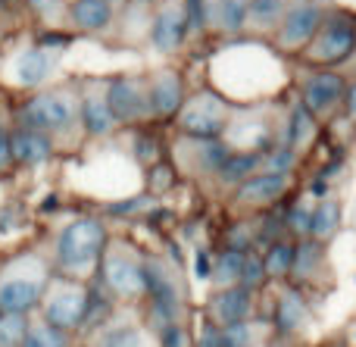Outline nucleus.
I'll return each mask as SVG.
<instances>
[{
    "mask_svg": "<svg viewBox=\"0 0 356 347\" xmlns=\"http://www.w3.org/2000/svg\"><path fill=\"white\" fill-rule=\"evenodd\" d=\"M50 275L41 257L22 254L16 260L0 266V313H16V316H29L47 288Z\"/></svg>",
    "mask_w": 356,
    "mask_h": 347,
    "instance_id": "1",
    "label": "nucleus"
},
{
    "mask_svg": "<svg viewBox=\"0 0 356 347\" xmlns=\"http://www.w3.org/2000/svg\"><path fill=\"white\" fill-rule=\"evenodd\" d=\"M106 248V229L97 219H75L56 238V263L69 279H81L100 263Z\"/></svg>",
    "mask_w": 356,
    "mask_h": 347,
    "instance_id": "2",
    "label": "nucleus"
},
{
    "mask_svg": "<svg viewBox=\"0 0 356 347\" xmlns=\"http://www.w3.org/2000/svg\"><path fill=\"white\" fill-rule=\"evenodd\" d=\"M41 319L60 332H72L85 323L88 288L75 279H50L41 294Z\"/></svg>",
    "mask_w": 356,
    "mask_h": 347,
    "instance_id": "3",
    "label": "nucleus"
},
{
    "mask_svg": "<svg viewBox=\"0 0 356 347\" xmlns=\"http://www.w3.org/2000/svg\"><path fill=\"white\" fill-rule=\"evenodd\" d=\"M79 119V100L72 91H41L35 97H29L19 110V125L31 131H63Z\"/></svg>",
    "mask_w": 356,
    "mask_h": 347,
    "instance_id": "4",
    "label": "nucleus"
},
{
    "mask_svg": "<svg viewBox=\"0 0 356 347\" xmlns=\"http://www.w3.org/2000/svg\"><path fill=\"white\" fill-rule=\"evenodd\" d=\"M228 104L213 91L194 94L188 104H181L178 110V125H181L184 135H191L194 141H203V138H216L222 129L228 125Z\"/></svg>",
    "mask_w": 356,
    "mask_h": 347,
    "instance_id": "5",
    "label": "nucleus"
},
{
    "mask_svg": "<svg viewBox=\"0 0 356 347\" xmlns=\"http://www.w3.org/2000/svg\"><path fill=\"white\" fill-rule=\"evenodd\" d=\"M356 47V29L347 16L328 19L319 25V31L313 35L307 47V56L316 63H341L350 56V50Z\"/></svg>",
    "mask_w": 356,
    "mask_h": 347,
    "instance_id": "6",
    "label": "nucleus"
},
{
    "mask_svg": "<svg viewBox=\"0 0 356 347\" xmlns=\"http://www.w3.org/2000/svg\"><path fill=\"white\" fill-rule=\"evenodd\" d=\"M106 104L116 122H138V119L150 116V100H147V85L138 79H113L106 85Z\"/></svg>",
    "mask_w": 356,
    "mask_h": 347,
    "instance_id": "7",
    "label": "nucleus"
},
{
    "mask_svg": "<svg viewBox=\"0 0 356 347\" xmlns=\"http://www.w3.org/2000/svg\"><path fill=\"white\" fill-rule=\"evenodd\" d=\"M322 25V10L316 3H297L284 10L282 22H278V44L288 50H300L313 41V35Z\"/></svg>",
    "mask_w": 356,
    "mask_h": 347,
    "instance_id": "8",
    "label": "nucleus"
},
{
    "mask_svg": "<svg viewBox=\"0 0 356 347\" xmlns=\"http://www.w3.org/2000/svg\"><path fill=\"white\" fill-rule=\"evenodd\" d=\"M104 282L119 298H138V294L147 291L144 288V266L131 257L119 254V250L104 257Z\"/></svg>",
    "mask_w": 356,
    "mask_h": 347,
    "instance_id": "9",
    "label": "nucleus"
},
{
    "mask_svg": "<svg viewBox=\"0 0 356 347\" xmlns=\"http://www.w3.org/2000/svg\"><path fill=\"white\" fill-rule=\"evenodd\" d=\"M250 316H253V291H247L244 285L222 288V291H216L213 300H209V319H213L219 329L244 323V319H250Z\"/></svg>",
    "mask_w": 356,
    "mask_h": 347,
    "instance_id": "10",
    "label": "nucleus"
},
{
    "mask_svg": "<svg viewBox=\"0 0 356 347\" xmlns=\"http://www.w3.org/2000/svg\"><path fill=\"white\" fill-rule=\"evenodd\" d=\"M10 156L19 166H41L54 156V141H50V135L16 125L10 131Z\"/></svg>",
    "mask_w": 356,
    "mask_h": 347,
    "instance_id": "11",
    "label": "nucleus"
},
{
    "mask_svg": "<svg viewBox=\"0 0 356 347\" xmlns=\"http://www.w3.org/2000/svg\"><path fill=\"white\" fill-rule=\"evenodd\" d=\"M147 100H150V116H175L181 110V100H184V91H181V75L166 69V72L154 75L147 88Z\"/></svg>",
    "mask_w": 356,
    "mask_h": 347,
    "instance_id": "12",
    "label": "nucleus"
},
{
    "mask_svg": "<svg viewBox=\"0 0 356 347\" xmlns=\"http://www.w3.org/2000/svg\"><path fill=\"white\" fill-rule=\"evenodd\" d=\"M344 91H347V85H344L341 75L316 72L313 79L303 85V106H307L309 113H325L344 97Z\"/></svg>",
    "mask_w": 356,
    "mask_h": 347,
    "instance_id": "13",
    "label": "nucleus"
},
{
    "mask_svg": "<svg viewBox=\"0 0 356 347\" xmlns=\"http://www.w3.org/2000/svg\"><path fill=\"white\" fill-rule=\"evenodd\" d=\"M284 185H288V175H275V172H257L247 181L238 185V204L247 207H263L272 204L275 197H282Z\"/></svg>",
    "mask_w": 356,
    "mask_h": 347,
    "instance_id": "14",
    "label": "nucleus"
},
{
    "mask_svg": "<svg viewBox=\"0 0 356 347\" xmlns=\"http://www.w3.org/2000/svg\"><path fill=\"white\" fill-rule=\"evenodd\" d=\"M184 31H188V25H184L181 6H166V10L156 13L150 38H154V47L160 50V54H172V50L181 47Z\"/></svg>",
    "mask_w": 356,
    "mask_h": 347,
    "instance_id": "15",
    "label": "nucleus"
},
{
    "mask_svg": "<svg viewBox=\"0 0 356 347\" xmlns=\"http://www.w3.org/2000/svg\"><path fill=\"white\" fill-rule=\"evenodd\" d=\"M16 81L25 88H38L50 79L54 72V56L47 54V47H29L16 56Z\"/></svg>",
    "mask_w": 356,
    "mask_h": 347,
    "instance_id": "16",
    "label": "nucleus"
},
{
    "mask_svg": "<svg viewBox=\"0 0 356 347\" xmlns=\"http://www.w3.org/2000/svg\"><path fill=\"white\" fill-rule=\"evenodd\" d=\"M79 116L91 135H106V131H113L116 119H113L110 104H106V88L104 91H100V88H91V91L85 94V100H81V106H79Z\"/></svg>",
    "mask_w": 356,
    "mask_h": 347,
    "instance_id": "17",
    "label": "nucleus"
},
{
    "mask_svg": "<svg viewBox=\"0 0 356 347\" xmlns=\"http://www.w3.org/2000/svg\"><path fill=\"white\" fill-rule=\"evenodd\" d=\"M250 0H207V25H219L222 31H238L247 22Z\"/></svg>",
    "mask_w": 356,
    "mask_h": 347,
    "instance_id": "18",
    "label": "nucleus"
},
{
    "mask_svg": "<svg viewBox=\"0 0 356 347\" xmlns=\"http://www.w3.org/2000/svg\"><path fill=\"white\" fill-rule=\"evenodd\" d=\"M69 13H72V22L81 31H100L113 19L110 0H72V10Z\"/></svg>",
    "mask_w": 356,
    "mask_h": 347,
    "instance_id": "19",
    "label": "nucleus"
},
{
    "mask_svg": "<svg viewBox=\"0 0 356 347\" xmlns=\"http://www.w3.org/2000/svg\"><path fill=\"white\" fill-rule=\"evenodd\" d=\"M313 138H316V119H313V113H309L303 104H297L294 113L288 116V141H284V144H288L294 154H300V150L307 147Z\"/></svg>",
    "mask_w": 356,
    "mask_h": 347,
    "instance_id": "20",
    "label": "nucleus"
},
{
    "mask_svg": "<svg viewBox=\"0 0 356 347\" xmlns=\"http://www.w3.org/2000/svg\"><path fill=\"white\" fill-rule=\"evenodd\" d=\"M259 163H263V154L259 150H238L234 156H228L225 166L219 169L222 181H228V185H241V181H247L250 175H257Z\"/></svg>",
    "mask_w": 356,
    "mask_h": 347,
    "instance_id": "21",
    "label": "nucleus"
},
{
    "mask_svg": "<svg viewBox=\"0 0 356 347\" xmlns=\"http://www.w3.org/2000/svg\"><path fill=\"white\" fill-rule=\"evenodd\" d=\"M241 266H244V254H238V250L228 248L225 254H219V260L213 263V269H209V282L219 288H232L241 282Z\"/></svg>",
    "mask_w": 356,
    "mask_h": 347,
    "instance_id": "22",
    "label": "nucleus"
},
{
    "mask_svg": "<svg viewBox=\"0 0 356 347\" xmlns=\"http://www.w3.org/2000/svg\"><path fill=\"white\" fill-rule=\"evenodd\" d=\"M303 319H307V304H303V298L297 291H284L282 300H278V310H275V323L282 332H294L303 325Z\"/></svg>",
    "mask_w": 356,
    "mask_h": 347,
    "instance_id": "23",
    "label": "nucleus"
},
{
    "mask_svg": "<svg viewBox=\"0 0 356 347\" xmlns=\"http://www.w3.org/2000/svg\"><path fill=\"white\" fill-rule=\"evenodd\" d=\"M338 223H341L338 200H322L313 210V216H309V235H313L316 241H325V238L338 229Z\"/></svg>",
    "mask_w": 356,
    "mask_h": 347,
    "instance_id": "24",
    "label": "nucleus"
},
{
    "mask_svg": "<svg viewBox=\"0 0 356 347\" xmlns=\"http://www.w3.org/2000/svg\"><path fill=\"white\" fill-rule=\"evenodd\" d=\"M22 347H69V338H66V332H60V329H54V325H47L44 319H38V323L25 325Z\"/></svg>",
    "mask_w": 356,
    "mask_h": 347,
    "instance_id": "25",
    "label": "nucleus"
},
{
    "mask_svg": "<svg viewBox=\"0 0 356 347\" xmlns=\"http://www.w3.org/2000/svg\"><path fill=\"white\" fill-rule=\"evenodd\" d=\"M284 0H250V6H247V19H250L257 29H272V25L282 22L284 16Z\"/></svg>",
    "mask_w": 356,
    "mask_h": 347,
    "instance_id": "26",
    "label": "nucleus"
},
{
    "mask_svg": "<svg viewBox=\"0 0 356 347\" xmlns=\"http://www.w3.org/2000/svg\"><path fill=\"white\" fill-rule=\"evenodd\" d=\"M291 263H294V244H288V241H275L263 257V269H266V275H272V279L288 275Z\"/></svg>",
    "mask_w": 356,
    "mask_h": 347,
    "instance_id": "27",
    "label": "nucleus"
},
{
    "mask_svg": "<svg viewBox=\"0 0 356 347\" xmlns=\"http://www.w3.org/2000/svg\"><path fill=\"white\" fill-rule=\"evenodd\" d=\"M259 335H263V325L253 323V319H244V323H234L222 329L225 347H253L259 344Z\"/></svg>",
    "mask_w": 356,
    "mask_h": 347,
    "instance_id": "28",
    "label": "nucleus"
},
{
    "mask_svg": "<svg viewBox=\"0 0 356 347\" xmlns=\"http://www.w3.org/2000/svg\"><path fill=\"white\" fill-rule=\"evenodd\" d=\"M322 260V244L319 241H303L300 248H294V263H291V273L300 275V279H309L316 273Z\"/></svg>",
    "mask_w": 356,
    "mask_h": 347,
    "instance_id": "29",
    "label": "nucleus"
},
{
    "mask_svg": "<svg viewBox=\"0 0 356 347\" xmlns=\"http://www.w3.org/2000/svg\"><path fill=\"white\" fill-rule=\"evenodd\" d=\"M25 325H29V316L3 313V316H0V347H22Z\"/></svg>",
    "mask_w": 356,
    "mask_h": 347,
    "instance_id": "30",
    "label": "nucleus"
},
{
    "mask_svg": "<svg viewBox=\"0 0 356 347\" xmlns=\"http://www.w3.org/2000/svg\"><path fill=\"white\" fill-rule=\"evenodd\" d=\"M100 347H144V332L135 329V325H116L100 341Z\"/></svg>",
    "mask_w": 356,
    "mask_h": 347,
    "instance_id": "31",
    "label": "nucleus"
},
{
    "mask_svg": "<svg viewBox=\"0 0 356 347\" xmlns=\"http://www.w3.org/2000/svg\"><path fill=\"white\" fill-rule=\"evenodd\" d=\"M266 279V269H263V257L257 254H244V266H241V282L238 285H244L247 291H253V288H259Z\"/></svg>",
    "mask_w": 356,
    "mask_h": 347,
    "instance_id": "32",
    "label": "nucleus"
},
{
    "mask_svg": "<svg viewBox=\"0 0 356 347\" xmlns=\"http://www.w3.org/2000/svg\"><path fill=\"white\" fill-rule=\"evenodd\" d=\"M294 160H297V154L288 147V144H282V147H275L269 154V172H275V175H288L291 169H294Z\"/></svg>",
    "mask_w": 356,
    "mask_h": 347,
    "instance_id": "33",
    "label": "nucleus"
},
{
    "mask_svg": "<svg viewBox=\"0 0 356 347\" xmlns=\"http://www.w3.org/2000/svg\"><path fill=\"white\" fill-rule=\"evenodd\" d=\"M184 25H188V31L191 29H203L207 25V0H184Z\"/></svg>",
    "mask_w": 356,
    "mask_h": 347,
    "instance_id": "34",
    "label": "nucleus"
},
{
    "mask_svg": "<svg viewBox=\"0 0 356 347\" xmlns=\"http://www.w3.org/2000/svg\"><path fill=\"white\" fill-rule=\"evenodd\" d=\"M309 216H313V210H307V207H294V210L284 216V223H288V229L294 232V235H309Z\"/></svg>",
    "mask_w": 356,
    "mask_h": 347,
    "instance_id": "35",
    "label": "nucleus"
},
{
    "mask_svg": "<svg viewBox=\"0 0 356 347\" xmlns=\"http://www.w3.org/2000/svg\"><path fill=\"white\" fill-rule=\"evenodd\" d=\"M172 185V169L169 166H163V163H156L154 166V172H150V191H166V188Z\"/></svg>",
    "mask_w": 356,
    "mask_h": 347,
    "instance_id": "36",
    "label": "nucleus"
},
{
    "mask_svg": "<svg viewBox=\"0 0 356 347\" xmlns=\"http://www.w3.org/2000/svg\"><path fill=\"white\" fill-rule=\"evenodd\" d=\"M184 344H188V335H184V329L178 323L160 332V347H184Z\"/></svg>",
    "mask_w": 356,
    "mask_h": 347,
    "instance_id": "37",
    "label": "nucleus"
},
{
    "mask_svg": "<svg viewBox=\"0 0 356 347\" xmlns=\"http://www.w3.org/2000/svg\"><path fill=\"white\" fill-rule=\"evenodd\" d=\"M197 347H225V338H222L219 325H207L203 335H200V341H197Z\"/></svg>",
    "mask_w": 356,
    "mask_h": 347,
    "instance_id": "38",
    "label": "nucleus"
},
{
    "mask_svg": "<svg viewBox=\"0 0 356 347\" xmlns=\"http://www.w3.org/2000/svg\"><path fill=\"white\" fill-rule=\"evenodd\" d=\"M13 166V156H10V131L0 125V172Z\"/></svg>",
    "mask_w": 356,
    "mask_h": 347,
    "instance_id": "39",
    "label": "nucleus"
},
{
    "mask_svg": "<svg viewBox=\"0 0 356 347\" xmlns=\"http://www.w3.org/2000/svg\"><path fill=\"white\" fill-rule=\"evenodd\" d=\"M29 6L38 13V16H54L63 6V0H29Z\"/></svg>",
    "mask_w": 356,
    "mask_h": 347,
    "instance_id": "40",
    "label": "nucleus"
},
{
    "mask_svg": "<svg viewBox=\"0 0 356 347\" xmlns=\"http://www.w3.org/2000/svg\"><path fill=\"white\" fill-rule=\"evenodd\" d=\"M209 269H213L209 266V257L200 250V254H197V275H200V279H209Z\"/></svg>",
    "mask_w": 356,
    "mask_h": 347,
    "instance_id": "41",
    "label": "nucleus"
},
{
    "mask_svg": "<svg viewBox=\"0 0 356 347\" xmlns=\"http://www.w3.org/2000/svg\"><path fill=\"white\" fill-rule=\"evenodd\" d=\"M344 97H347V116L356 119V85H347Z\"/></svg>",
    "mask_w": 356,
    "mask_h": 347,
    "instance_id": "42",
    "label": "nucleus"
},
{
    "mask_svg": "<svg viewBox=\"0 0 356 347\" xmlns=\"http://www.w3.org/2000/svg\"><path fill=\"white\" fill-rule=\"evenodd\" d=\"M309 191H313L316 197H325V194H328V185H325V181H316V185L309 188Z\"/></svg>",
    "mask_w": 356,
    "mask_h": 347,
    "instance_id": "43",
    "label": "nucleus"
},
{
    "mask_svg": "<svg viewBox=\"0 0 356 347\" xmlns=\"http://www.w3.org/2000/svg\"><path fill=\"white\" fill-rule=\"evenodd\" d=\"M141 3H156V0H141Z\"/></svg>",
    "mask_w": 356,
    "mask_h": 347,
    "instance_id": "44",
    "label": "nucleus"
},
{
    "mask_svg": "<svg viewBox=\"0 0 356 347\" xmlns=\"http://www.w3.org/2000/svg\"><path fill=\"white\" fill-rule=\"evenodd\" d=\"M0 3H10V0H0Z\"/></svg>",
    "mask_w": 356,
    "mask_h": 347,
    "instance_id": "45",
    "label": "nucleus"
},
{
    "mask_svg": "<svg viewBox=\"0 0 356 347\" xmlns=\"http://www.w3.org/2000/svg\"><path fill=\"white\" fill-rule=\"evenodd\" d=\"M0 316H3V313H0Z\"/></svg>",
    "mask_w": 356,
    "mask_h": 347,
    "instance_id": "46",
    "label": "nucleus"
}]
</instances>
